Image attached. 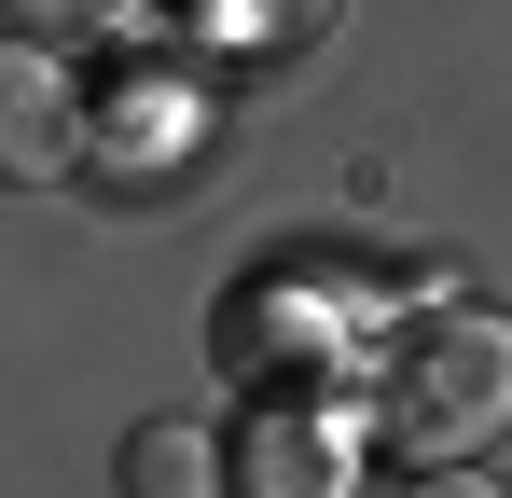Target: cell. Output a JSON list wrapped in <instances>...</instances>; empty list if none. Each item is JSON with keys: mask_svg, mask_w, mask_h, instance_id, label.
Segmentation results:
<instances>
[{"mask_svg": "<svg viewBox=\"0 0 512 498\" xmlns=\"http://www.w3.org/2000/svg\"><path fill=\"white\" fill-rule=\"evenodd\" d=\"M512 429V319L499 305H416L388 332V374H374V443L402 471H443V457H485Z\"/></svg>", "mask_w": 512, "mask_h": 498, "instance_id": "6da1fadb", "label": "cell"}, {"mask_svg": "<svg viewBox=\"0 0 512 498\" xmlns=\"http://www.w3.org/2000/svg\"><path fill=\"white\" fill-rule=\"evenodd\" d=\"M374 402H346L333 374H263L250 415L222 429V498H360Z\"/></svg>", "mask_w": 512, "mask_h": 498, "instance_id": "7a4b0ae2", "label": "cell"}, {"mask_svg": "<svg viewBox=\"0 0 512 498\" xmlns=\"http://www.w3.org/2000/svg\"><path fill=\"white\" fill-rule=\"evenodd\" d=\"M70 166H84V83H70L56 42L0 28V180L42 194V180H70Z\"/></svg>", "mask_w": 512, "mask_h": 498, "instance_id": "3957f363", "label": "cell"}, {"mask_svg": "<svg viewBox=\"0 0 512 498\" xmlns=\"http://www.w3.org/2000/svg\"><path fill=\"white\" fill-rule=\"evenodd\" d=\"M222 360L236 374H333L346 360V305H305V277L277 263V277H250L222 305Z\"/></svg>", "mask_w": 512, "mask_h": 498, "instance_id": "277c9868", "label": "cell"}, {"mask_svg": "<svg viewBox=\"0 0 512 498\" xmlns=\"http://www.w3.org/2000/svg\"><path fill=\"white\" fill-rule=\"evenodd\" d=\"M125 498H222V429H194V415L125 429Z\"/></svg>", "mask_w": 512, "mask_h": 498, "instance_id": "5b68a950", "label": "cell"}, {"mask_svg": "<svg viewBox=\"0 0 512 498\" xmlns=\"http://www.w3.org/2000/svg\"><path fill=\"white\" fill-rule=\"evenodd\" d=\"M208 42H250V56H277V42H305V28H333V0H180Z\"/></svg>", "mask_w": 512, "mask_h": 498, "instance_id": "8992f818", "label": "cell"}, {"mask_svg": "<svg viewBox=\"0 0 512 498\" xmlns=\"http://www.w3.org/2000/svg\"><path fill=\"white\" fill-rule=\"evenodd\" d=\"M0 28H28V42H84V28H111V0H0Z\"/></svg>", "mask_w": 512, "mask_h": 498, "instance_id": "52a82bcc", "label": "cell"}, {"mask_svg": "<svg viewBox=\"0 0 512 498\" xmlns=\"http://www.w3.org/2000/svg\"><path fill=\"white\" fill-rule=\"evenodd\" d=\"M402 498H499V485H485L471 457H443V471H402Z\"/></svg>", "mask_w": 512, "mask_h": 498, "instance_id": "ba28073f", "label": "cell"}]
</instances>
